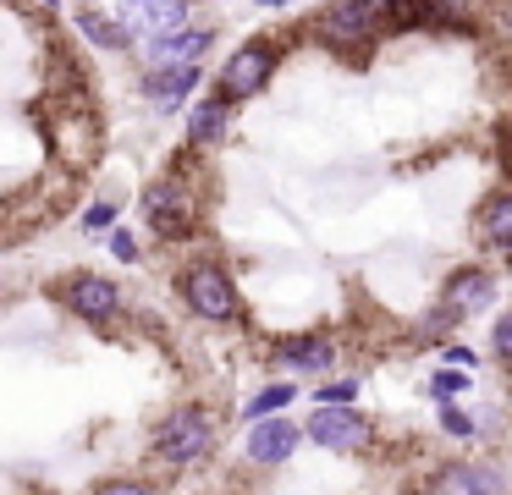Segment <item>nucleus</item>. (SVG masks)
<instances>
[{
    "mask_svg": "<svg viewBox=\"0 0 512 495\" xmlns=\"http://www.w3.org/2000/svg\"><path fill=\"white\" fill-rule=\"evenodd\" d=\"M171 292H177V303L188 308L199 325L232 330V325H243V319H248V297H243V286H237V275L226 270L221 259H210V253L177 264V275H171Z\"/></svg>",
    "mask_w": 512,
    "mask_h": 495,
    "instance_id": "nucleus-1",
    "label": "nucleus"
},
{
    "mask_svg": "<svg viewBox=\"0 0 512 495\" xmlns=\"http://www.w3.org/2000/svg\"><path fill=\"white\" fill-rule=\"evenodd\" d=\"M138 209H144V226H149V237H155V242H188L193 231H199V220H204V182L193 176L188 154H182L177 165H166V171L144 187Z\"/></svg>",
    "mask_w": 512,
    "mask_h": 495,
    "instance_id": "nucleus-2",
    "label": "nucleus"
},
{
    "mask_svg": "<svg viewBox=\"0 0 512 495\" xmlns=\"http://www.w3.org/2000/svg\"><path fill=\"white\" fill-rule=\"evenodd\" d=\"M221 446V413L210 402H177L171 413H160V424L149 429V462L182 473L199 468V462L215 457Z\"/></svg>",
    "mask_w": 512,
    "mask_h": 495,
    "instance_id": "nucleus-3",
    "label": "nucleus"
},
{
    "mask_svg": "<svg viewBox=\"0 0 512 495\" xmlns=\"http://www.w3.org/2000/svg\"><path fill=\"white\" fill-rule=\"evenodd\" d=\"M309 33H314V39H320L331 55L364 66L369 50H375V44L391 33V11H386V6H358V0H325Z\"/></svg>",
    "mask_w": 512,
    "mask_h": 495,
    "instance_id": "nucleus-4",
    "label": "nucleus"
},
{
    "mask_svg": "<svg viewBox=\"0 0 512 495\" xmlns=\"http://www.w3.org/2000/svg\"><path fill=\"white\" fill-rule=\"evenodd\" d=\"M292 44L276 39V33H259V39H243L232 55L221 61V72H215V94L232 99V105H248V99H259L270 88V77L281 72V61H287Z\"/></svg>",
    "mask_w": 512,
    "mask_h": 495,
    "instance_id": "nucleus-5",
    "label": "nucleus"
},
{
    "mask_svg": "<svg viewBox=\"0 0 512 495\" xmlns=\"http://www.w3.org/2000/svg\"><path fill=\"white\" fill-rule=\"evenodd\" d=\"M50 297H56V303L67 308L78 325H89V330H111L116 319L127 314V292L111 281V275H100V270H72V275H61V281L50 286Z\"/></svg>",
    "mask_w": 512,
    "mask_h": 495,
    "instance_id": "nucleus-6",
    "label": "nucleus"
},
{
    "mask_svg": "<svg viewBox=\"0 0 512 495\" xmlns=\"http://www.w3.org/2000/svg\"><path fill=\"white\" fill-rule=\"evenodd\" d=\"M303 440L336 457H364L375 446V418L358 402H314V413L303 418Z\"/></svg>",
    "mask_w": 512,
    "mask_h": 495,
    "instance_id": "nucleus-7",
    "label": "nucleus"
},
{
    "mask_svg": "<svg viewBox=\"0 0 512 495\" xmlns=\"http://www.w3.org/2000/svg\"><path fill=\"white\" fill-rule=\"evenodd\" d=\"M336 358H342V347H336L331 330H292V336H276L265 347V363L292 374V380H320L336 369Z\"/></svg>",
    "mask_w": 512,
    "mask_h": 495,
    "instance_id": "nucleus-8",
    "label": "nucleus"
},
{
    "mask_svg": "<svg viewBox=\"0 0 512 495\" xmlns=\"http://www.w3.org/2000/svg\"><path fill=\"white\" fill-rule=\"evenodd\" d=\"M204 61H177V66H144L138 77V99H144L155 116H182L188 99L204 88Z\"/></svg>",
    "mask_w": 512,
    "mask_h": 495,
    "instance_id": "nucleus-9",
    "label": "nucleus"
},
{
    "mask_svg": "<svg viewBox=\"0 0 512 495\" xmlns=\"http://www.w3.org/2000/svg\"><path fill=\"white\" fill-rule=\"evenodd\" d=\"M303 446V424L287 413H265V418H248V435H243V457L254 462V468L276 473L287 468L292 457H298Z\"/></svg>",
    "mask_w": 512,
    "mask_h": 495,
    "instance_id": "nucleus-10",
    "label": "nucleus"
},
{
    "mask_svg": "<svg viewBox=\"0 0 512 495\" xmlns=\"http://www.w3.org/2000/svg\"><path fill=\"white\" fill-rule=\"evenodd\" d=\"M138 44V61L144 66H177V61H204L215 50V28L199 17L177 22V28H160V33H144Z\"/></svg>",
    "mask_w": 512,
    "mask_h": 495,
    "instance_id": "nucleus-11",
    "label": "nucleus"
},
{
    "mask_svg": "<svg viewBox=\"0 0 512 495\" xmlns=\"http://www.w3.org/2000/svg\"><path fill=\"white\" fill-rule=\"evenodd\" d=\"M496 292H501V275H496V264H452V270L441 275V297L435 303H446L457 319H474V314H485L490 303H496Z\"/></svg>",
    "mask_w": 512,
    "mask_h": 495,
    "instance_id": "nucleus-12",
    "label": "nucleus"
},
{
    "mask_svg": "<svg viewBox=\"0 0 512 495\" xmlns=\"http://www.w3.org/2000/svg\"><path fill=\"white\" fill-rule=\"evenodd\" d=\"M232 116H237V105H232V99H221L215 88H210V94H199V99H188V110H182V138H188V154L221 149V143L232 138Z\"/></svg>",
    "mask_w": 512,
    "mask_h": 495,
    "instance_id": "nucleus-13",
    "label": "nucleus"
},
{
    "mask_svg": "<svg viewBox=\"0 0 512 495\" xmlns=\"http://www.w3.org/2000/svg\"><path fill=\"white\" fill-rule=\"evenodd\" d=\"M430 490H441V495H496V490H507V468L501 462H479V457H457V462H441V468L430 473Z\"/></svg>",
    "mask_w": 512,
    "mask_h": 495,
    "instance_id": "nucleus-14",
    "label": "nucleus"
},
{
    "mask_svg": "<svg viewBox=\"0 0 512 495\" xmlns=\"http://www.w3.org/2000/svg\"><path fill=\"white\" fill-rule=\"evenodd\" d=\"M474 237H479V248H490L496 259H512V182H501L485 193V204H479V215H474Z\"/></svg>",
    "mask_w": 512,
    "mask_h": 495,
    "instance_id": "nucleus-15",
    "label": "nucleus"
},
{
    "mask_svg": "<svg viewBox=\"0 0 512 495\" xmlns=\"http://www.w3.org/2000/svg\"><path fill=\"white\" fill-rule=\"evenodd\" d=\"M116 17H122V28L133 33V39H144V33H160V28L188 22L193 17V0H122Z\"/></svg>",
    "mask_w": 512,
    "mask_h": 495,
    "instance_id": "nucleus-16",
    "label": "nucleus"
},
{
    "mask_svg": "<svg viewBox=\"0 0 512 495\" xmlns=\"http://www.w3.org/2000/svg\"><path fill=\"white\" fill-rule=\"evenodd\" d=\"M72 28H78V39L89 44V50H100V55H127V50H133V33L122 28V17H116V11L78 6V17H72Z\"/></svg>",
    "mask_w": 512,
    "mask_h": 495,
    "instance_id": "nucleus-17",
    "label": "nucleus"
},
{
    "mask_svg": "<svg viewBox=\"0 0 512 495\" xmlns=\"http://www.w3.org/2000/svg\"><path fill=\"white\" fill-rule=\"evenodd\" d=\"M424 391H430V402H457V396L474 391V369H463V363H441V369L424 380Z\"/></svg>",
    "mask_w": 512,
    "mask_h": 495,
    "instance_id": "nucleus-18",
    "label": "nucleus"
},
{
    "mask_svg": "<svg viewBox=\"0 0 512 495\" xmlns=\"http://www.w3.org/2000/svg\"><path fill=\"white\" fill-rule=\"evenodd\" d=\"M292 402H298V385H292V380H270V385H259V391L248 396L243 424H248V418H265V413H287Z\"/></svg>",
    "mask_w": 512,
    "mask_h": 495,
    "instance_id": "nucleus-19",
    "label": "nucleus"
},
{
    "mask_svg": "<svg viewBox=\"0 0 512 495\" xmlns=\"http://www.w3.org/2000/svg\"><path fill=\"white\" fill-rule=\"evenodd\" d=\"M479 0H419V17L435 22V28H463V22H474Z\"/></svg>",
    "mask_w": 512,
    "mask_h": 495,
    "instance_id": "nucleus-20",
    "label": "nucleus"
},
{
    "mask_svg": "<svg viewBox=\"0 0 512 495\" xmlns=\"http://www.w3.org/2000/svg\"><path fill=\"white\" fill-rule=\"evenodd\" d=\"M122 220V204L116 198H94V204H83V215H78V226L89 231V237H105V231Z\"/></svg>",
    "mask_w": 512,
    "mask_h": 495,
    "instance_id": "nucleus-21",
    "label": "nucleus"
},
{
    "mask_svg": "<svg viewBox=\"0 0 512 495\" xmlns=\"http://www.w3.org/2000/svg\"><path fill=\"white\" fill-rule=\"evenodd\" d=\"M435 407H441V418H435V424H441L446 440H479V418H468L457 402H435Z\"/></svg>",
    "mask_w": 512,
    "mask_h": 495,
    "instance_id": "nucleus-22",
    "label": "nucleus"
},
{
    "mask_svg": "<svg viewBox=\"0 0 512 495\" xmlns=\"http://www.w3.org/2000/svg\"><path fill=\"white\" fill-rule=\"evenodd\" d=\"M490 358L501 374H512V308H501L496 325H490Z\"/></svg>",
    "mask_w": 512,
    "mask_h": 495,
    "instance_id": "nucleus-23",
    "label": "nucleus"
},
{
    "mask_svg": "<svg viewBox=\"0 0 512 495\" xmlns=\"http://www.w3.org/2000/svg\"><path fill=\"white\" fill-rule=\"evenodd\" d=\"M105 248H111V259H116V264H138V259H144V242H138V231H127L122 220H116V226L105 231Z\"/></svg>",
    "mask_w": 512,
    "mask_h": 495,
    "instance_id": "nucleus-24",
    "label": "nucleus"
},
{
    "mask_svg": "<svg viewBox=\"0 0 512 495\" xmlns=\"http://www.w3.org/2000/svg\"><path fill=\"white\" fill-rule=\"evenodd\" d=\"M358 396H364V380L358 374H336V380H325L314 391V402H358Z\"/></svg>",
    "mask_w": 512,
    "mask_h": 495,
    "instance_id": "nucleus-25",
    "label": "nucleus"
},
{
    "mask_svg": "<svg viewBox=\"0 0 512 495\" xmlns=\"http://www.w3.org/2000/svg\"><path fill=\"white\" fill-rule=\"evenodd\" d=\"M94 490L100 495H144V490H155L149 479H94Z\"/></svg>",
    "mask_w": 512,
    "mask_h": 495,
    "instance_id": "nucleus-26",
    "label": "nucleus"
},
{
    "mask_svg": "<svg viewBox=\"0 0 512 495\" xmlns=\"http://www.w3.org/2000/svg\"><path fill=\"white\" fill-rule=\"evenodd\" d=\"M386 6H391V33H397V22H424L419 0H386Z\"/></svg>",
    "mask_w": 512,
    "mask_h": 495,
    "instance_id": "nucleus-27",
    "label": "nucleus"
},
{
    "mask_svg": "<svg viewBox=\"0 0 512 495\" xmlns=\"http://www.w3.org/2000/svg\"><path fill=\"white\" fill-rule=\"evenodd\" d=\"M446 363H463V369H474L479 352H474V347H463V341H452V347H446Z\"/></svg>",
    "mask_w": 512,
    "mask_h": 495,
    "instance_id": "nucleus-28",
    "label": "nucleus"
},
{
    "mask_svg": "<svg viewBox=\"0 0 512 495\" xmlns=\"http://www.w3.org/2000/svg\"><path fill=\"white\" fill-rule=\"evenodd\" d=\"M265 11H292V6H303V0H259Z\"/></svg>",
    "mask_w": 512,
    "mask_h": 495,
    "instance_id": "nucleus-29",
    "label": "nucleus"
},
{
    "mask_svg": "<svg viewBox=\"0 0 512 495\" xmlns=\"http://www.w3.org/2000/svg\"><path fill=\"white\" fill-rule=\"evenodd\" d=\"M6 292H12V286H6V275H0V303H6Z\"/></svg>",
    "mask_w": 512,
    "mask_h": 495,
    "instance_id": "nucleus-30",
    "label": "nucleus"
},
{
    "mask_svg": "<svg viewBox=\"0 0 512 495\" xmlns=\"http://www.w3.org/2000/svg\"><path fill=\"white\" fill-rule=\"evenodd\" d=\"M39 6H45V11H56V6H61V0H39Z\"/></svg>",
    "mask_w": 512,
    "mask_h": 495,
    "instance_id": "nucleus-31",
    "label": "nucleus"
}]
</instances>
